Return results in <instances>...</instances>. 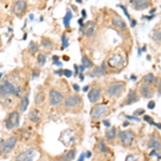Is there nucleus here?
<instances>
[{
    "instance_id": "19",
    "label": "nucleus",
    "mask_w": 161,
    "mask_h": 161,
    "mask_svg": "<svg viewBox=\"0 0 161 161\" xmlns=\"http://www.w3.org/2000/svg\"><path fill=\"white\" fill-rule=\"evenodd\" d=\"M28 105H29V97H28L27 95H25V96H23L22 99H20V111L22 112V113L26 112Z\"/></svg>"
},
{
    "instance_id": "43",
    "label": "nucleus",
    "mask_w": 161,
    "mask_h": 161,
    "mask_svg": "<svg viewBox=\"0 0 161 161\" xmlns=\"http://www.w3.org/2000/svg\"><path fill=\"white\" fill-rule=\"evenodd\" d=\"M85 154H81V156L80 157H78V161H84V159H85Z\"/></svg>"
},
{
    "instance_id": "13",
    "label": "nucleus",
    "mask_w": 161,
    "mask_h": 161,
    "mask_svg": "<svg viewBox=\"0 0 161 161\" xmlns=\"http://www.w3.org/2000/svg\"><path fill=\"white\" fill-rule=\"evenodd\" d=\"M101 96H102V92L99 87L92 88L90 92H88V100H89L92 103H97V102L101 99Z\"/></svg>"
},
{
    "instance_id": "2",
    "label": "nucleus",
    "mask_w": 161,
    "mask_h": 161,
    "mask_svg": "<svg viewBox=\"0 0 161 161\" xmlns=\"http://www.w3.org/2000/svg\"><path fill=\"white\" fill-rule=\"evenodd\" d=\"M126 88V83L123 81H116L113 82V83L109 84L106 87L105 94L107 97L110 98H116L119 97V96L123 94V90Z\"/></svg>"
},
{
    "instance_id": "55",
    "label": "nucleus",
    "mask_w": 161,
    "mask_h": 161,
    "mask_svg": "<svg viewBox=\"0 0 161 161\" xmlns=\"http://www.w3.org/2000/svg\"><path fill=\"white\" fill-rule=\"evenodd\" d=\"M80 80H82V81L84 80V76H83V74H80Z\"/></svg>"
},
{
    "instance_id": "21",
    "label": "nucleus",
    "mask_w": 161,
    "mask_h": 161,
    "mask_svg": "<svg viewBox=\"0 0 161 161\" xmlns=\"http://www.w3.org/2000/svg\"><path fill=\"white\" fill-rule=\"evenodd\" d=\"M140 92H141V95L143 96V97H145V98L151 97L150 87H149L148 85H146V84H143V85L141 86V88H140Z\"/></svg>"
},
{
    "instance_id": "12",
    "label": "nucleus",
    "mask_w": 161,
    "mask_h": 161,
    "mask_svg": "<svg viewBox=\"0 0 161 161\" xmlns=\"http://www.w3.org/2000/svg\"><path fill=\"white\" fill-rule=\"evenodd\" d=\"M26 8H27V2L26 1H23V0H20V1H16L15 3L13 4L12 12L15 14L16 16L20 17V16L25 13Z\"/></svg>"
},
{
    "instance_id": "7",
    "label": "nucleus",
    "mask_w": 161,
    "mask_h": 161,
    "mask_svg": "<svg viewBox=\"0 0 161 161\" xmlns=\"http://www.w3.org/2000/svg\"><path fill=\"white\" fill-rule=\"evenodd\" d=\"M48 100H50V104L52 106H57L64 100V95L57 89H52L48 94Z\"/></svg>"
},
{
    "instance_id": "37",
    "label": "nucleus",
    "mask_w": 161,
    "mask_h": 161,
    "mask_svg": "<svg viewBox=\"0 0 161 161\" xmlns=\"http://www.w3.org/2000/svg\"><path fill=\"white\" fill-rule=\"evenodd\" d=\"M126 161H136V158H135L134 155H128L127 158H126Z\"/></svg>"
},
{
    "instance_id": "52",
    "label": "nucleus",
    "mask_w": 161,
    "mask_h": 161,
    "mask_svg": "<svg viewBox=\"0 0 161 161\" xmlns=\"http://www.w3.org/2000/svg\"><path fill=\"white\" fill-rule=\"evenodd\" d=\"M56 73L59 74V75H62V74H64V70H60V71H56Z\"/></svg>"
},
{
    "instance_id": "6",
    "label": "nucleus",
    "mask_w": 161,
    "mask_h": 161,
    "mask_svg": "<svg viewBox=\"0 0 161 161\" xmlns=\"http://www.w3.org/2000/svg\"><path fill=\"white\" fill-rule=\"evenodd\" d=\"M118 137H119L120 143L123 144V146L129 147L134 140V134L132 131H129V130H123V131H120L119 133H118Z\"/></svg>"
},
{
    "instance_id": "56",
    "label": "nucleus",
    "mask_w": 161,
    "mask_h": 161,
    "mask_svg": "<svg viewBox=\"0 0 161 161\" xmlns=\"http://www.w3.org/2000/svg\"><path fill=\"white\" fill-rule=\"evenodd\" d=\"M128 125H129V123H123V127H127Z\"/></svg>"
},
{
    "instance_id": "11",
    "label": "nucleus",
    "mask_w": 161,
    "mask_h": 161,
    "mask_svg": "<svg viewBox=\"0 0 161 161\" xmlns=\"http://www.w3.org/2000/svg\"><path fill=\"white\" fill-rule=\"evenodd\" d=\"M16 143H17V136L13 135V136L9 137L6 142H4V145H3V148H2V154L7 155V154L11 153L13 150L14 147H15Z\"/></svg>"
},
{
    "instance_id": "40",
    "label": "nucleus",
    "mask_w": 161,
    "mask_h": 161,
    "mask_svg": "<svg viewBox=\"0 0 161 161\" xmlns=\"http://www.w3.org/2000/svg\"><path fill=\"white\" fill-rule=\"evenodd\" d=\"M143 113H144V110H143V109L136 110V111L134 112V116H136V115H142Z\"/></svg>"
},
{
    "instance_id": "32",
    "label": "nucleus",
    "mask_w": 161,
    "mask_h": 161,
    "mask_svg": "<svg viewBox=\"0 0 161 161\" xmlns=\"http://www.w3.org/2000/svg\"><path fill=\"white\" fill-rule=\"evenodd\" d=\"M61 43H62V47L64 48H67L68 46H69V41H68L66 34H62L61 36Z\"/></svg>"
},
{
    "instance_id": "22",
    "label": "nucleus",
    "mask_w": 161,
    "mask_h": 161,
    "mask_svg": "<svg viewBox=\"0 0 161 161\" xmlns=\"http://www.w3.org/2000/svg\"><path fill=\"white\" fill-rule=\"evenodd\" d=\"M75 155H76V151L75 149H70L67 154H65L61 158V161H72L75 158Z\"/></svg>"
},
{
    "instance_id": "41",
    "label": "nucleus",
    "mask_w": 161,
    "mask_h": 161,
    "mask_svg": "<svg viewBox=\"0 0 161 161\" xmlns=\"http://www.w3.org/2000/svg\"><path fill=\"white\" fill-rule=\"evenodd\" d=\"M3 145H4V141L0 137V151L2 153V148H3Z\"/></svg>"
},
{
    "instance_id": "58",
    "label": "nucleus",
    "mask_w": 161,
    "mask_h": 161,
    "mask_svg": "<svg viewBox=\"0 0 161 161\" xmlns=\"http://www.w3.org/2000/svg\"><path fill=\"white\" fill-rule=\"evenodd\" d=\"M57 161H60V160H57Z\"/></svg>"
},
{
    "instance_id": "20",
    "label": "nucleus",
    "mask_w": 161,
    "mask_h": 161,
    "mask_svg": "<svg viewBox=\"0 0 161 161\" xmlns=\"http://www.w3.org/2000/svg\"><path fill=\"white\" fill-rule=\"evenodd\" d=\"M116 137V128L112 127L110 128L109 130H106L105 132V140L109 142H112L114 141V139Z\"/></svg>"
},
{
    "instance_id": "54",
    "label": "nucleus",
    "mask_w": 161,
    "mask_h": 161,
    "mask_svg": "<svg viewBox=\"0 0 161 161\" xmlns=\"http://www.w3.org/2000/svg\"><path fill=\"white\" fill-rule=\"evenodd\" d=\"M88 89H89V86H85V87L83 88V90H84V92H87Z\"/></svg>"
},
{
    "instance_id": "17",
    "label": "nucleus",
    "mask_w": 161,
    "mask_h": 161,
    "mask_svg": "<svg viewBox=\"0 0 161 161\" xmlns=\"http://www.w3.org/2000/svg\"><path fill=\"white\" fill-rule=\"evenodd\" d=\"M28 118L31 123H38L39 121L41 120V113L38 109H31L29 112V115H28Z\"/></svg>"
},
{
    "instance_id": "24",
    "label": "nucleus",
    "mask_w": 161,
    "mask_h": 161,
    "mask_svg": "<svg viewBox=\"0 0 161 161\" xmlns=\"http://www.w3.org/2000/svg\"><path fill=\"white\" fill-rule=\"evenodd\" d=\"M82 66H84L86 69H89V68L94 67V64H92V61L87 57V56L84 55L83 57H82Z\"/></svg>"
},
{
    "instance_id": "57",
    "label": "nucleus",
    "mask_w": 161,
    "mask_h": 161,
    "mask_svg": "<svg viewBox=\"0 0 161 161\" xmlns=\"http://www.w3.org/2000/svg\"><path fill=\"white\" fill-rule=\"evenodd\" d=\"M1 76H2V73H0V78H1Z\"/></svg>"
},
{
    "instance_id": "49",
    "label": "nucleus",
    "mask_w": 161,
    "mask_h": 161,
    "mask_svg": "<svg viewBox=\"0 0 161 161\" xmlns=\"http://www.w3.org/2000/svg\"><path fill=\"white\" fill-rule=\"evenodd\" d=\"M85 156H86V157H87V158H90V157H92V153H90V151L88 150L87 153L85 154Z\"/></svg>"
},
{
    "instance_id": "45",
    "label": "nucleus",
    "mask_w": 161,
    "mask_h": 161,
    "mask_svg": "<svg viewBox=\"0 0 161 161\" xmlns=\"http://www.w3.org/2000/svg\"><path fill=\"white\" fill-rule=\"evenodd\" d=\"M157 157L158 156V151H156V150H151V153H150V157Z\"/></svg>"
},
{
    "instance_id": "39",
    "label": "nucleus",
    "mask_w": 161,
    "mask_h": 161,
    "mask_svg": "<svg viewBox=\"0 0 161 161\" xmlns=\"http://www.w3.org/2000/svg\"><path fill=\"white\" fill-rule=\"evenodd\" d=\"M155 105H156L155 101H149V102H148V105H147V107H148V109H150V110H153L154 107H155Z\"/></svg>"
},
{
    "instance_id": "29",
    "label": "nucleus",
    "mask_w": 161,
    "mask_h": 161,
    "mask_svg": "<svg viewBox=\"0 0 161 161\" xmlns=\"http://www.w3.org/2000/svg\"><path fill=\"white\" fill-rule=\"evenodd\" d=\"M106 71H105V66H104V64H102L99 68H97V70L94 71L95 75H104Z\"/></svg>"
},
{
    "instance_id": "34",
    "label": "nucleus",
    "mask_w": 161,
    "mask_h": 161,
    "mask_svg": "<svg viewBox=\"0 0 161 161\" xmlns=\"http://www.w3.org/2000/svg\"><path fill=\"white\" fill-rule=\"evenodd\" d=\"M144 120L147 121V123H150V125H154V123H154V120H153V118H151L150 116H148V115H145V116H144Z\"/></svg>"
},
{
    "instance_id": "10",
    "label": "nucleus",
    "mask_w": 161,
    "mask_h": 161,
    "mask_svg": "<svg viewBox=\"0 0 161 161\" xmlns=\"http://www.w3.org/2000/svg\"><path fill=\"white\" fill-rule=\"evenodd\" d=\"M96 30V24L92 20H89L87 22L85 25H82L80 28V31L84 34L85 37H92L94 36Z\"/></svg>"
},
{
    "instance_id": "42",
    "label": "nucleus",
    "mask_w": 161,
    "mask_h": 161,
    "mask_svg": "<svg viewBox=\"0 0 161 161\" xmlns=\"http://www.w3.org/2000/svg\"><path fill=\"white\" fill-rule=\"evenodd\" d=\"M126 117H127L128 119H130V120H131V119H134V120H136V121H140L139 118H136L135 116H126Z\"/></svg>"
},
{
    "instance_id": "27",
    "label": "nucleus",
    "mask_w": 161,
    "mask_h": 161,
    "mask_svg": "<svg viewBox=\"0 0 161 161\" xmlns=\"http://www.w3.org/2000/svg\"><path fill=\"white\" fill-rule=\"evenodd\" d=\"M98 149H99V150L101 151V153H103V154L109 153V148L106 147L105 142H104L103 140H100L99 141V143H98Z\"/></svg>"
},
{
    "instance_id": "50",
    "label": "nucleus",
    "mask_w": 161,
    "mask_h": 161,
    "mask_svg": "<svg viewBox=\"0 0 161 161\" xmlns=\"http://www.w3.org/2000/svg\"><path fill=\"white\" fill-rule=\"evenodd\" d=\"M78 69H80V71H81V72H84V71H85L86 68L84 67V66H80V67H78Z\"/></svg>"
},
{
    "instance_id": "8",
    "label": "nucleus",
    "mask_w": 161,
    "mask_h": 161,
    "mask_svg": "<svg viewBox=\"0 0 161 161\" xmlns=\"http://www.w3.org/2000/svg\"><path fill=\"white\" fill-rule=\"evenodd\" d=\"M123 61H125V60H123V57L121 56V54L116 53L109 58L107 65H109V67H111V68L118 69V68H121L123 66Z\"/></svg>"
},
{
    "instance_id": "47",
    "label": "nucleus",
    "mask_w": 161,
    "mask_h": 161,
    "mask_svg": "<svg viewBox=\"0 0 161 161\" xmlns=\"http://www.w3.org/2000/svg\"><path fill=\"white\" fill-rule=\"evenodd\" d=\"M103 125L105 126V127H110V126H111V123H110V121L109 120H103Z\"/></svg>"
},
{
    "instance_id": "48",
    "label": "nucleus",
    "mask_w": 161,
    "mask_h": 161,
    "mask_svg": "<svg viewBox=\"0 0 161 161\" xmlns=\"http://www.w3.org/2000/svg\"><path fill=\"white\" fill-rule=\"evenodd\" d=\"M53 60H54V62L59 61V57H58V56H53Z\"/></svg>"
},
{
    "instance_id": "44",
    "label": "nucleus",
    "mask_w": 161,
    "mask_h": 161,
    "mask_svg": "<svg viewBox=\"0 0 161 161\" xmlns=\"http://www.w3.org/2000/svg\"><path fill=\"white\" fill-rule=\"evenodd\" d=\"M73 89L75 90V92H80L81 88H80V86H78V85H76V84H73Z\"/></svg>"
},
{
    "instance_id": "26",
    "label": "nucleus",
    "mask_w": 161,
    "mask_h": 161,
    "mask_svg": "<svg viewBox=\"0 0 161 161\" xmlns=\"http://www.w3.org/2000/svg\"><path fill=\"white\" fill-rule=\"evenodd\" d=\"M41 45L43 48H51L53 47V41L48 38H42Z\"/></svg>"
},
{
    "instance_id": "28",
    "label": "nucleus",
    "mask_w": 161,
    "mask_h": 161,
    "mask_svg": "<svg viewBox=\"0 0 161 161\" xmlns=\"http://www.w3.org/2000/svg\"><path fill=\"white\" fill-rule=\"evenodd\" d=\"M44 101V94L42 92H37L34 96V103L36 104H41Z\"/></svg>"
},
{
    "instance_id": "3",
    "label": "nucleus",
    "mask_w": 161,
    "mask_h": 161,
    "mask_svg": "<svg viewBox=\"0 0 161 161\" xmlns=\"http://www.w3.org/2000/svg\"><path fill=\"white\" fill-rule=\"evenodd\" d=\"M107 112H109V107H107L106 104L100 103V104H96L95 106H92V112H90V117L94 121H97L99 119H101L104 115H106Z\"/></svg>"
},
{
    "instance_id": "14",
    "label": "nucleus",
    "mask_w": 161,
    "mask_h": 161,
    "mask_svg": "<svg viewBox=\"0 0 161 161\" xmlns=\"http://www.w3.org/2000/svg\"><path fill=\"white\" fill-rule=\"evenodd\" d=\"M131 4L133 8L137 11H143L146 10L147 8L150 7V1L148 0H131Z\"/></svg>"
},
{
    "instance_id": "15",
    "label": "nucleus",
    "mask_w": 161,
    "mask_h": 161,
    "mask_svg": "<svg viewBox=\"0 0 161 161\" xmlns=\"http://www.w3.org/2000/svg\"><path fill=\"white\" fill-rule=\"evenodd\" d=\"M148 148L151 149V150H156V151L161 150V142H160V140L156 136V135H153V136L149 139Z\"/></svg>"
},
{
    "instance_id": "36",
    "label": "nucleus",
    "mask_w": 161,
    "mask_h": 161,
    "mask_svg": "<svg viewBox=\"0 0 161 161\" xmlns=\"http://www.w3.org/2000/svg\"><path fill=\"white\" fill-rule=\"evenodd\" d=\"M72 71L71 70H64V75L66 76V78H70V76H72Z\"/></svg>"
},
{
    "instance_id": "46",
    "label": "nucleus",
    "mask_w": 161,
    "mask_h": 161,
    "mask_svg": "<svg viewBox=\"0 0 161 161\" xmlns=\"http://www.w3.org/2000/svg\"><path fill=\"white\" fill-rule=\"evenodd\" d=\"M86 16H87V14H86V11L85 10H82V18H83V20H85Z\"/></svg>"
},
{
    "instance_id": "9",
    "label": "nucleus",
    "mask_w": 161,
    "mask_h": 161,
    "mask_svg": "<svg viewBox=\"0 0 161 161\" xmlns=\"http://www.w3.org/2000/svg\"><path fill=\"white\" fill-rule=\"evenodd\" d=\"M80 104H82V98L78 95H71L65 99V107L67 109H75Z\"/></svg>"
},
{
    "instance_id": "35",
    "label": "nucleus",
    "mask_w": 161,
    "mask_h": 161,
    "mask_svg": "<svg viewBox=\"0 0 161 161\" xmlns=\"http://www.w3.org/2000/svg\"><path fill=\"white\" fill-rule=\"evenodd\" d=\"M119 7L121 9H123V13H125V15L127 16L128 18H130V14L128 13V11H127V8H126L125 6H123V4H119Z\"/></svg>"
},
{
    "instance_id": "16",
    "label": "nucleus",
    "mask_w": 161,
    "mask_h": 161,
    "mask_svg": "<svg viewBox=\"0 0 161 161\" xmlns=\"http://www.w3.org/2000/svg\"><path fill=\"white\" fill-rule=\"evenodd\" d=\"M112 25L119 30L127 29V23H126L121 17H119V16H115V17H113V20H112Z\"/></svg>"
},
{
    "instance_id": "23",
    "label": "nucleus",
    "mask_w": 161,
    "mask_h": 161,
    "mask_svg": "<svg viewBox=\"0 0 161 161\" xmlns=\"http://www.w3.org/2000/svg\"><path fill=\"white\" fill-rule=\"evenodd\" d=\"M72 16H73V14H72V11L71 10H68L66 15H65L64 17V25H65V28H69L70 27V23H71V20H72Z\"/></svg>"
},
{
    "instance_id": "53",
    "label": "nucleus",
    "mask_w": 161,
    "mask_h": 161,
    "mask_svg": "<svg viewBox=\"0 0 161 161\" xmlns=\"http://www.w3.org/2000/svg\"><path fill=\"white\" fill-rule=\"evenodd\" d=\"M135 24H136V22H135L134 20H131V27H134Z\"/></svg>"
},
{
    "instance_id": "33",
    "label": "nucleus",
    "mask_w": 161,
    "mask_h": 161,
    "mask_svg": "<svg viewBox=\"0 0 161 161\" xmlns=\"http://www.w3.org/2000/svg\"><path fill=\"white\" fill-rule=\"evenodd\" d=\"M154 40L156 42H160L161 41V31H155V34H154Z\"/></svg>"
},
{
    "instance_id": "4",
    "label": "nucleus",
    "mask_w": 161,
    "mask_h": 161,
    "mask_svg": "<svg viewBox=\"0 0 161 161\" xmlns=\"http://www.w3.org/2000/svg\"><path fill=\"white\" fill-rule=\"evenodd\" d=\"M4 125H6V128L8 130H12L14 128L18 127V125H20V113L17 111L11 112L10 115L7 117Z\"/></svg>"
},
{
    "instance_id": "31",
    "label": "nucleus",
    "mask_w": 161,
    "mask_h": 161,
    "mask_svg": "<svg viewBox=\"0 0 161 161\" xmlns=\"http://www.w3.org/2000/svg\"><path fill=\"white\" fill-rule=\"evenodd\" d=\"M37 60H38V64L40 65V66H44L45 62H46V55L45 54H42V53L39 54Z\"/></svg>"
},
{
    "instance_id": "51",
    "label": "nucleus",
    "mask_w": 161,
    "mask_h": 161,
    "mask_svg": "<svg viewBox=\"0 0 161 161\" xmlns=\"http://www.w3.org/2000/svg\"><path fill=\"white\" fill-rule=\"evenodd\" d=\"M54 65H56V66H60V67H61L62 62H61V61H60V60H59V61H56V62H54Z\"/></svg>"
},
{
    "instance_id": "18",
    "label": "nucleus",
    "mask_w": 161,
    "mask_h": 161,
    "mask_svg": "<svg viewBox=\"0 0 161 161\" xmlns=\"http://www.w3.org/2000/svg\"><path fill=\"white\" fill-rule=\"evenodd\" d=\"M137 101H139V97H137L136 92L133 89H131L129 92V95H128L126 104H132V103H135V102H137Z\"/></svg>"
},
{
    "instance_id": "25",
    "label": "nucleus",
    "mask_w": 161,
    "mask_h": 161,
    "mask_svg": "<svg viewBox=\"0 0 161 161\" xmlns=\"http://www.w3.org/2000/svg\"><path fill=\"white\" fill-rule=\"evenodd\" d=\"M143 81H144V83H145L146 85H149V84L155 83L156 78H155V75H154L153 73H148V74H146V75L143 78Z\"/></svg>"
},
{
    "instance_id": "30",
    "label": "nucleus",
    "mask_w": 161,
    "mask_h": 161,
    "mask_svg": "<svg viewBox=\"0 0 161 161\" xmlns=\"http://www.w3.org/2000/svg\"><path fill=\"white\" fill-rule=\"evenodd\" d=\"M29 51H30V53H31L32 55H34V54H36V53H38L39 45L36 43V42H30V43H29Z\"/></svg>"
},
{
    "instance_id": "38",
    "label": "nucleus",
    "mask_w": 161,
    "mask_h": 161,
    "mask_svg": "<svg viewBox=\"0 0 161 161\" xmlns=\"http://www.w3.org/2000/svg\"><path fill=\"white\" fill-rule=\"evenodd\" d=\"M39 75H40L39 70H34V71H32V78H37Z\"/></svg>"
},
{
    "instance_id": "5",
    "label": "nucleus",
    "mask_w": 161,
    "mask_h": 161,
    "mask_svg": "<svg viewBox=\"0 0 161 161\" xmlns=\"http://www.w3.org/2000/svg\"><path fill=\"white\" fill-rule=\"evenodd\" d=\"M37 156V151L34 148L30 147L27 148L26 150H23L15 157L14 161H34Z\"/></svg>"
},
{
    "instance_id": "1",
    "label": "nucleus",
    "mask_w": 161,
    "mask_h": 161,
    "mask_svg": "<svg viewBox=\"0 0 161 161\" xmlns=\"http://www.w3.org/2000/svg\"><path fill=\"white\" fill-rule=\"evenodd\" d=\"M22 92L20 87H15L10 81L4 80L0 84V96L2 98L9 97V96H20Z\"/></svg>"
}]
</instances>
